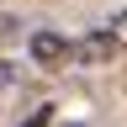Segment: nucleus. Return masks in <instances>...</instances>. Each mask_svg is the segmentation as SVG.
Returning <instances> with one entry per match:
<instances>
[{"label": "nucleus", "instance_id": "f257e3e1", "mask_svg": "<svg viewBox=\"0 0 127 127\" xmlns=\"http://www.w3.org/2000/svg\"><path fill=\"white\" fill-rule=\"evenodd\" d=\"M122 48H117V37H111L106 27H95V32H85V37L74 42V64H85V69H101V64H111Z\"/></svg>", "mask_w": 127, "mask_h": 127}, {"label": "nucleus", "instance_id": "f03ea898", "mask_svg": "<svg viewBox=\"0 0 127 127\" xmlns=\"http://www.w3.org/2000/svg\"><path fill=\"white\" fill-rule=\"evenodd\" d=\"M32 58L42 64V69H64V64H74V42L58 37V32H32Z\"/></svg>", "mask_w": 127, "mask_h": 127}, {"label": "nucleus", "instance_id": "7ed1b4c3", "mask_svg": "<svg viewBox=\"0 0 127 127\" xmlns=\"http://www.w3.org/2000/svg\"><path fill=\"white\" fill-rule=\"evenodd\" d=\"M106 32L117 37V48H127V11H117V16H111V21H106Z\"/></svg>", "mask_w": 127, "mask_h": 127}, {"label": "nucleus", "instance_id": "20e7f679", "mask_svg": "<svg viewBox=\"0 0 127 127\" xmlns=\"http://www.w3.org/2000/svg\"><path fill=\"white\" fill-rule=\"evenodd\" d=\"M48 122H53V106H37V111H32L21 127H48Z\"/></svg>", "mask_w": 127, "mask_h": 127}]
</instances>
